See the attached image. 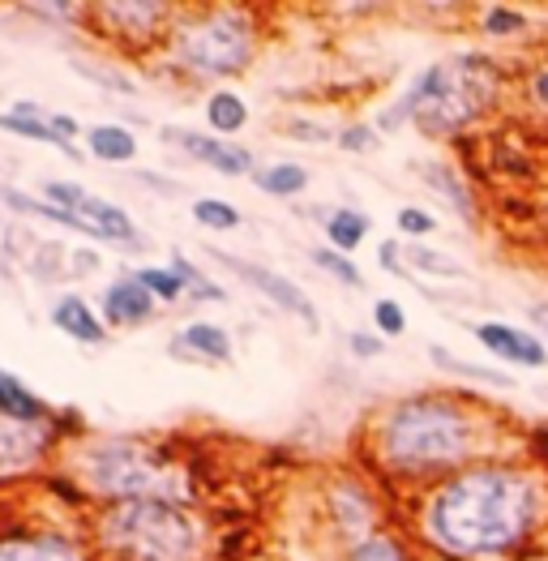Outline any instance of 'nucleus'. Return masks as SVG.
<instances>
[{
    "mask_svg": "<svg viewBox=\"0 0 548 561\" xmlns=\"http://www.w3.org/2000/svg\"><path fill=\"white\" fill-rule=\"evenodd\" d=\"M155 313H159V305H155V296L134 279V271L129 275H116V279L103 287V296H99V318L107 322V330H137L146 327V322H155Z\"/></svg>",
    "mask_w": 548,
    "mask_h": 561,
    "instance_id": "nucleus-13",
    "label": "nucleus"
},
{
    "mask_svg": "<svg viewBox=\"0 0 548 561\" xmlns=\"http://www.w3.org/2000/svg\"><path fill=\"white\" fill-rule=\"evenodd\" d=\"M262 26L253 9L240 4H197L181 9L172 31H168V65L184 82H231L249 73L258 60Z\"/></svg>",
    "mask_w": 548,
    "mask_h": 561,
    "instance_id": "nucleus-4",
    "label": "nucleus"
},
{
    "mask_svg": "<svg viewBox=\"0 0 548 561\" xmlns=\"http://www.w3.org/2000/svg\"><path fill=\"white\" fill-rule=\"evenodd\" d=\"M163 141L168 146H176L181 154H189L193 163H206L210 172H219V176H253L258 172V159H253V150L249 146H240V141H228V138H206V134H197V129H184V125H168L163 129Z\"/></svg>",
    "mask_w": 548,
    "mask_h": 561,
    "instance_id": "nucleus-12",
    "label": "nucleus"
},
{
    "mask_svg": "<svg viewBox=\"0 0 548 561\" xmlns=\"http://www.w3.org/2000/svg\"><path fill=\"white\" fill-rule=\"evenodd\" d=\"M82 141H87V154H91V159L112 163V168L134 163L137 159V134L134 129H125V125H116V121H107V125H91Z\"/></svg>",
    "mask_w": 548,
    "mask_h": 561,
    "instance_id": "nucleus-20",
    "label": "nucleus"
},
{
    "mask_svg": "<svg viewBox=\"0 0 548 561\" xmlns=\"http://www.w3.org/2000/svg\"><path fill=\"white\" fill-rule=\"evenodd\" d=\"M321 224H326L330 249H339V253H347V257L365 244V236H368V215L365 210H352V206H334Z\"/></svg>",
    "mask_w": 548,
    "mask_h": 561,
    "instance_id": "nucleus-23",
    "label": "nucleus"
},
{
    "mask_svg": "<svg viewBox=\"0 0 548 561\" xmlns=\"http://www.w3.org/2000/svg\"><path fill=\"white\" fill-rule=\"evenodd\" d=\"M44 197L73 219V232L94 236L103 244H121V249H141V232H137L134 219L116 202L94 197L87 185H78V181H47Z\"/></svg>",
    "mask_w": 548,
    "mask_h": 561,
    "instance_id": "nucleus-8",
    "label": "nucleus"
},
{
    "mask_svg": "<svg viewBox=\"0 0 548 561\" xmlns=\"http://www.w3.org/2000/svg\"><path fill=\"white\" fill-rule=\"evenodd\" d=\"M476 416L446 394H411L381 412L373 424L377 463L403 480H429L458 468L476 450Z\"/></svg>",
    "mask_w": 548,
    "mask_h": 561,
    "instance_id": "nucleus-2",
    "label": "nucleus"
},
{
    "mask_svg": "<svg viewBox=\"0 0 548 561\" xmlns=\"http://www.w3.org/2000/svg\"><path fill=\"white\" fill-rule=\"evenodd\" d=\"M373 327H377L381 339L408 334V313H403V305H399V300H377V305H373Z\"/></svg>",
    "mask_w": 548,
    "mask_h": 561,
    "instance_id": "nucleus-32",
    "label": "nucleus"
},
{
    "mask_svg": "<svg viewBox=\"0 0 548 561\" xmlns=\"http://www.w3.org/2000/svg\"><path fill=\"white\" fill-rule=\"evenodd\" d=\"M0 421H18V424H52L56 421V408L39 399L26 381L9 369H0Z\"/></svg>",
    "mask_w": 548,
    "mask_h": 561,
    "instance_id": "nucleus-19",
    "label": "nucleus"
},
{
    "mask_svg": "<svg viewBox=\"0 0 548 561\" xmlns=\"http://www.w3.org/2000/svg\"><path fill=\"white\" fill-rule=\"evenodd\" d=\"M429 360L437 365V369H446V374H458V377H471V381H484V386H514V377H505L502 369H484V365H471V360H458L450 356L446 347H429Z\"/></svg>",
    "mask_w": 548,
    "mask_h": 561,
    "instance_id": "nucleus-30",
    "label": "nucleus"
},
{
    "mask_svg": "<svg viewBox=\"0 0 548 561\" xmlns=\"http://www.w3.org/2000/svg\"><path fill=\"white\" fill-rule=\"evenodd\" d=\"M189 215H193V224L206 228V232H236V228L244 224L240 206H231L224 197H197V202L189 206Z\"/></svg>",
    "mask_w": 548,
    "mask_h": 561,
    "instance_id": "nucleus-26",
    "label": "nucleus"
},
{
    "mask_svg": "<svg viewBox=\"0 0 548 561\" xmlns=\"http://www.w3.org/2000/svg\"><path fill=\"white\" fill-rule=\"evenodd\" d=\"M476 339H480V347H489L505 365H518V369H545L548 365L545 343L536 334H523V330L505 327V322H480Z\"/></svg>",
    "mask_w": 548,
    "mask_h": 561,
    "instance_id": "nucleus-16",
    "label": "nucleus"
},
{
    "mask_svg": "<svg viewBox=\"0 0 548 561\" xmlns=\"http://www.w3.org/2000/svg\"><path fill=\"white\" fill-rule=\"evenodd\" d=\"M168 352L184 360V365H228L231 352H236V343H231V334L219 322H206V318H197V322H189L172 334V343H168Z\"/></svg>",
    "mask_w": 548,
    "mask_h": 561,
    "instance_id": "nucleus-15",
    "label": "nucleus"
},
{
    "mask_svg": "<svg viewBox=\"0 0 548 561\" xmlns=\"http://www.w3.org/2000/svg\"><path fill=\"white\" fill-rule=\"evenodd\" d=\"M52 327L60 330V334H69L73 343H82V347H103L107 343V322L99 318V309H94L91 300L78 296V291L60 296L52 305Z\"/></svg>",
    "mask_w": 548,
    "mask_h": 561,
    "instance_id": "nucleus-17",
    "label": "nucleus"
},
{
    "mask_svg": "<svg viewBox=\"0 0 548 561\" xmlns=\"http://www.w3.org/2000/svg\"><path fill=\"white\" fill-rule=\"evenodd\" d=\"M0 129H4V134H13V138L56 146V150H60V154H69V159H82V150H78V146H69V141L60 138V134L52 129L47 112L39 107V103H31V99H18L9 112H0Z\"/></svg>",
    "mask_w": 548,
    "mask_h": 561,
    "instance_id": "nucleus-18",
    "label": "nucleus"
},
{
    "mask_svg": "<svg viewBox=\"0 0 548 561\" xmlns=\"http://www.w3.org/2000/svg\"><path fill=\"white\" fill-rule=\"evenodd\" d=\"M532 450L540 455L548 463V424H540V428H532Z\"/></svg>",
    "mask_w": 548,
    "mask_h": 561,
    "instance_id": "nucleus-41",
    "label": "nucleus"
},
{
    "mask_svg": "<svg viewBox=\"0 0 548 561\" xmlns=\"http://www.w3.org/2000/svg\"><path fill=\"white\" fill-rule=\"evenodd\" d=\"M527 313H532L536 322H545V327H548V305H540V309H527Z\"/></svg>",
    "mask_w": 548,
    "mask_h": 561,
    "instance_id": "nucleus-43",
    "label": "nucleus"
},
{
    "mask_svg": "<svg viewBox=\"0 0 548 561\" xmlns=\"http://www.w3.org/2000/svg\"><path fill=\"white\" fill-rule=\"evenodd\" d=\"M210 257L219 262V266H228L231 275L240 283H249L262 300H271L274 309H283L287 318H296V322H305L309 330H318V309H313V300H309V291L300 287V283H292L287 275H278L271 266H258V262H249V257H236V253H224V249H210Z\"/></svg>",
    "mask_w": 548,
    "mask_h": 561,
    "instance_id": "nucleus-10",
    "label": "nucleus"
},
{
    "mask_svg": "<svg viewBox=\"0 0 548 561\" xmlns=\"http://www.w3.org/2000/svg\"><path fill=\"white\" fill-rule=\"evenodd\" d=\"M540 515L532 476L480 463L446 476L424 502V536L455 558H493L523 545Z\"/></svg>",
    "mask_w": 548,
    "mask_h": 561,
    "instance_id": "nucleus-1",
    "label": "nucleus"
},
{
    "mask_svg": "<svg viewBox=\"0 0 548 561\" xmlns=\"http://www.w3.org/2000/svg\"><path fill=\"white\" fill-rule=\"evenodd\" d=\"M334 141H339L343 150H352V154H368V150H377L381 138H377V125H347Z\"/></svg>",
    "mask_w": 548,
    "mask_h": 561,
    "instance_id": "nucleus-34",
    "label": "nucleus"
},
{
    "mask_svg": "<svg viewBox=\"0 0 548 561\" xmlns=\"http://www.w3.org/2000/svg\"><path fill=\"white\" fill-rule=\"evenodd\" d=\"M347 347H352V356H361V360H373V356L386 352L381 334H368V330H352V334H347Z\"/></svg>",
    "mask_w": 548,
    "mask_h": 561,
    "instance_id": "nucleus-37",
    "label": "nucleus"
},
{
    "mask_svg": "<svg viewBox=\"0 0 548 561\" xmlns=\"http://www.w3.org/2000/svg\"><path fill=\"white\" fill-rule=\"evenodd\" d=\"M249 125V103H244V94L231 91V87H215V91L206 94V129L215 134V138H228L231 134H240Z\"/></svg>",
    "mask_w": 548,
    "mask_h": 561,
    "instance_id": "nucleus-21",
    "label": "nucleus"
},
{
    "mask_svg": "<svg viewBox=\"0 0 548 561\" xmlns=\"http://www.w3.org/2000/svg\"><path fill=\"white\" fill-rule=\"evenodd\" d=\"M137 181H141V185H150V188H159V193H181L176 181H159L155 172H137Z\"/></svg>",
    "mask_w": 548,
    "mask_h": 561,
    "instance_id": "nucleus-40",
    "label": "nucleus"
},
{
    "mask_svg": "<svg viewBox=\"0 0 548 561\" xmlns=\"http://www.w3.org/2000/svg\"><path fill=\"white\" fill-rule=\"evenodd\" d=\"M377 262H381V271H390V275H399V279H411L408 262H403V244H399V240H386V244L377 249Z\"/></svg>",
    "mask_w": 548,
    "mask_h": 561,
    "instance_id": "nucleus-36",
    "label": "nucleus"
},
{
    "mask_svg": "<svg viewBox=\"0 0 548 561\" xmlns=\"http://www.w3.org/2000/svg\"><path fill=\"white\" fill-rule=\"evenodd\" d=\"M403 262H408V271H415V275H433V279H463V275H467L450 253L429 249V244H420V240H403Z\"/></svg>",
    "mask_w": 548,
    "mask_h": 561,
    "instance_id": "nucleus-24",
    "label": "nucleus"
},
{
    "mask_svg": "<svg viewBox=\"0 0 548 561\" xmlns=\"http://www.w3.org/2000/svg\"><path fill=\"white\" fill-rule=\"evenodd\" d=\"M523 26H527V18L514 13V9H489V13H484V31H489V35H518Z\"/></svg>",
    "mask_w": 548,
    "mask_h": 561,
    "instance_id": "nucleus-35",
    "label": "nucleus"
},
{
    "mask_svg": "<svg viewBox=\"0 0 548 561\" xmlns=\"http://www.w3.org/2000/svg\"><path fill=\"white\" fill-rule=\"evenodd\" d=\"M65 463L82 484V493L103 506L141 502V497L189 506V476L172 463V450L146 437H99V442L78 446Z\"/></svg>",
    "mask_w": 548,
    "mask_h": 561,
    "instance_id": "nucleus-3",
    "label": "nucleus"
},
{
    "mask_svg": "<svg viewBox=\"0 0 548 561\" xmlns=\"http://www.w3.org/2000/svg\"><path fill=\"white\" fill-rule=\"evenodd\" d=\"M309 262L318 266V271H326L330 279H339L343 287H365V275H361V266L347 257V253H339V249H330V244H318V249H309Z\"/></svg>",
    "mask_w": 548,
    "mask_h": 561,
    "instance_id": "nucleus-29",
    "label": "nucleus"
},
{
    "mask_svg": "<svg viewBox=\"0 0 548 561\" xmlns=\"http://www.w3.org/2000/svg\"><path fill=\"white\" fill-rule=\"evenodd\" d=\"M78 421V416H69ZM65 412H56L52 424H18V421H0V480H13V476H26V471H39L47 463V455L56 446H69L65 442Z\"/></svg>",
    "mask_w": 548,
    "mask_h": 561,
    "instance_id": "nucleus-9",
    "label": "nucleus"
},
{
    "mask_svg": "<svg viewBox=\"0 0 548 561\" xmlns=\"http://www.w3.org/2000/svg\"><path fill=\"white\" fill-rule=\"evenodd\" d=\"M91 545L65 527H4L0 561H91Z\"/></svg>",
    "mask_w": 548,
    "mask_h": 561,
    "instance_id": "nucleus-11",
    "label": "nucleus"
},
{
    "mask_svg": "<svg viewBox=\"0 0 548 561\" xmlns=\"http://www.w3.org/2000/svg\"><path fill=\"white\" fill-rule=\"evenodd\" d=\"M326 511H330L334 531L347 540V549H356L361 540L377 536V531H373V523H377V515H373V502H368V493L356 484V480H339V484H330Z\"/></svg>",
    "mask_w": 548,
    "mask_h": 561,
    "instance_id": "nucleus-14",
    "label": "nucleus"
},
{
    "mask_svg": "<svg viewBox=\"0 0 548 561\" xmlns=\"http://www.w3.org/2000/svg\"><path fill=\"white\" fill-rule=\"evenodd\" d=\"M181 4H155V0H103L87 4V31L112 47H125L141 56L150 47L168 44V31L176 22Z\"/></svg>",
    "mask_w": 548,
    "mask_h": 561,
    "instance_id": "nucleus-7",
    "label": "nucleus"
},
{
    "mask_svg": "<svg viewBox=\"0 0 548 561\" xmlns=\"http://www.w3.org/2000/svg\"><path fill=\"white\" fill-rule=\"evenodd\" d=\"M249 181L262 188L266 197H300V193L309 188V181H313V172H309L305 163L274 159V163H258V172H253Z\"/></svg>",
    "mask_w": 548,
    "mask_h": 561,
    "instance_id": "nucleus-22",
    "label": "nucleus"
},
{
    "mask_svg": "<svg viewBox=\"0 0 548 561\" xmlns=\"http://www.w3.org/2000/svg\"><path fill=\"white\" fill-rule=\"evenodd\" d=\"M395 224H399V232L408 236V240H415V236H429L433 228H437V219H433L429 210H420V206H403V210L395 215Z\"/></svg>",
    "mask_w": 548,
    "mask_h": 561,
    "instance_id": "nucleus-33",
    "label": "nucleus"
},
{
    "mask_svg": "<svg viewBox=\"0 0 548 561\" xmlns=\"http://www.w3.org/2000/svg\"><path fill=\"white\" fill-rule=\"evenodd\" d=\"M134 279L155 296V305H181V300H189L184 296V279L172 266H137Z\"/></svg>",
    "mask_w": 548,
    "mask_h": 561,
    "instance_id": "nucleus-27",
    "label": "nucleus"
},
{
    "mask_svg": "<svg viewBox=\"0 0 548 561\" xmlns=\"http://www.w3.org/2000/svg\"><path fill=\"white\" fill-rule=\"evenodd\" d=\"M168 266H172V271L184 279V296H189V300H210V305H224V300H228V291L210 279V275H206L197 262H189L181 249L168 257Z\"/></svg>",
    "mask_w": 548,
    "mask_h": 561,
    "instance_id": "nucleus-25",
    "label": "nucleus"
},
{
    "mask_svg": "<svg viewBox=\"0 0 548 561\" xmlns=\"http://www.w3.org/2000/svg\"><path fill=\"white\" fill-rule=\"evenodd\" d=\"M343 561H411L408 545L399 540V536H386V531H377V536H368L361 540L356 549H347Z\"/></svg>",
    "mask_w": 548,
    "mask_h": 561,
    "instance_id": "nucleus-31",
    "label": "nucleus"
},
{
    "mask_svg": "<svg viewBox=\"0 0 548 561\" xmlns=\"http://www.w3.org/2000/svg\"><path fill=\"white\" fill-rule=\"evenodd\" d=\"M78 73H82V78H91V82H99V87H107V91H121V94L134 91V82H129V78H121V73H99V69H91V65H78Z\"/></svg>",
    "mask_w": 548,
    "mask_h": 561,
    "instance_id": "nucleus-38",
    "label": "nucleus"
},
{
    "mask_svg": "<svg viewBox=\"0 0 548 561\" xmlns=\"http://www.w3.org/2000/svg\"><path fill=\"white\" fill-rule=\"evenodd\" d=\"M287 134H292L296 141H313V146H318V141H330V134L321 129L318 121H300V116H296V121H287Z\"/></svg>",
    "mask_w": 548,
    "mask_h": 561,
    "instance_id": "nucleus-39",
    "label": "nucleus"
},
{
    "mask_svg": "<svg viewBox=\"0 0 548 561\" xmlns=\"http://www.w3.org/2000/svg\"><path fill=\"white\" fill-rule=\"evenodd\" d=\"M532 91H536V99H540V103L548 107V69H540V73L532 78Z\"/></svg>",
    "mask_w": 548,
    "mask_h": 561,
    "instance_id": "nucleus-42",
    "label": "nucleus"
},
{
    "mask_svg": "<svg viewBox=\"0 0 548 561\" xmlns=\"http://www.w3.org/2000/svg\"><path fill=\"white\" fill-rule=\"evenodd\" d=\"M91 549L103 561H197L202 523L184 502H116L94 515Z\"/></svg>",
    "mask_w": 548,
    "mask_h": 561,
    "instance_id": "nucleus-6",
    "label": "nucleus"
},
{
    "mask_svg": "<svg viewBox=\"0 0 548 561\" xmlns=\"http://www.w3.org/2000/svg\"><path fill=\"white\" fill-rule=\"evenodd\" d=\"M493 87H498V73L480 56H463L458 65H429L403 91V99L377 116V129L390 134V129L415 125L429 138H455L489 107Z\"/></svg>",
    "mask_w": 548,
    "mask_h": 561,
    "instance_id": "nucleus-5",
    "label": "nucleus"
},
{
    "mask_svg": "<svg viewBox=\"0 0 548 561\" xmlns=\"http://www.w3.org/2000/svg\"><path fill=\"white\" fill-rule=\"evenodd\" d=\"M420 176H424V185H433V188H437V193H442V197H450V202H455L458 219H467V224L476 219V206H471V193H467V185L458 181V176H455V172H450V168H442V163H429V168H424Z\"/></svg>",
    "mask_w": 548,
    "mask_h": 561,
    "instance_id": "nucleus-28",
    "label": "nucleus"
}]
</instances>
